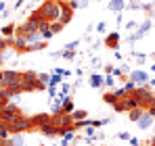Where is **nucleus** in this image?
<instances>
[{"label":"nucleus","mask_w":155,"mask_h":146,"mask_svg":"<svg viewBox=\"0 0 155 146\" xmlns=\"http://www.w3.org/2000/svg\"><path fill=\"white\" fill-rule=\"evenodd\" d=\"M151 71H155V63H153V65H151Z\"/></svg>","instance_id":"nucleus-46"},{"label":"nucleus","mask_w":155,"mask_h":146,"mask_svg":"<svg viewBox=\"0 0 155 146\" xmlns=\"http://www.w3.org/2000/svg\"><path fill=\"white\" fill-rule=\"evenodd\" d=\"M61 138H63L61 140V146H69V142H74V138H76V132H65Z\"/></svg>","instance_id":"nucleus-20"},{"label":"nucleus","mask_w":155,"mask_h":146,"mask_svg":"<svg viewBox=\"0 0 155 146\" xmlns=\"http://www.w3.org/2000/svg\"><path fill=\"white\" fill-rule=\"evenodd\" d=\"M117 138H120V140H126V142H128V140L132 138V136H130L128 132H120V134H117Z\"/></svg>","instance_id":"nucleus-35"},{"label":"nucleus","mask_w":155,"mask_h":146,"mask_svg":"<svg viewBox=\"0 0 155 146\" xmlns=\"http://www.w3.org/2000/svg\"><path fill=\"white\" fill-rule=\"evenodd\" d=\"M149 146H155V136H153V140H151V142H149Z\"/></svg>","instance_id":"nucleus-45"},{"label":"nucleus","mask_w":155,"mask_h":146,"mask_svg":"<svg viewBox=\"0 0 155 146\" xmlns=\"http://www.w3.org/2000/svg\"><path fill=\"white\" fill-rule=\"evenodd\" d=\"M46 90H48V96H51V98H57V96H59V94H57V86H48Z\"/></svg>","instance_id":"nucleus-33"},{"label":"nucleus","mask_w":155,"mask_h":146,"mask_svg":"<svg viewBox=\"0 0 155 146\" xmlns=\"http://www.w3.org/2000/svg\"><path fill=\"white\" fill-rule=\"evenodd\" d=\"M105 29H107V25H105L103 21H99V23H97V31H99V33H105Z\"/></svg>","instance_id":"nucleus-36"},{"label":"nucleus","mask_w":155,"mask_h":146,"mask_svg":"<svg viewBox=\"0 0 155 146\" xmlns=\"http://www.w3.org/2000/svg\"><path fill=\"white\" fill-rule=\"evenodd\" d=\"M4 11H6V4H4V2L0 0V13H4Z\"/></svg>","instance_id":"nucleus-41"},{"label":"nucleus","mask_w":155,"mask_h":146,"mask_svg":"<svg viewBox=\"0 0 155 146\" xmlns=\"http://www.w3.org/2000/svg\"><path fill=\"white\" fill-rule=\"evenodd\" d=\"M38 79H40L44 86H48V84H51V73H38Z\"/></svg>","instance_id":"nucleus-29"},{"label":"nucleus","mask_w":155,"mask_h":146,"mask_svg":"<svg viewBox=\"0 0 155 146\" xmlns=\"http://www.w3.org/2000/svg\"><path fill=\"white\" fill-rule=\"evenodd\" d=\"M128 2H130V0H128Z\"/></svg>","instance_id":"nucleus-49"},{"label":"nucleus","mask_w":155,"mask_h":146,"mask_svg":"<svg viewBox=\"0 0 155 146\" xmlns=\"http://www.w3.org/2000/svg\"><path fill=\"white\" fill-rule=\"evenodd\" d=\"M8 142L11 146H23V134H11Z\"/></svg>","instance_id":"nucleus-18"},{"label":"nucleus","mask_w":155,"mask_h":146,"mask_svg":"<svg viewBox=\"0 0 155 146\" xmlns=\"http://www.w3.org/2000/svg\"><path fill=\"white\" fill-rule=\"evenodd\" d=\"M153 121H155V119L147 113V111H145V113H143V117L136 121V125H138L140 129H145V132H147V129H151V127H153Z\"/></svg>","instance_id":"nucleus-9"},{"label":"nucleus","mask_w":155,"mask_h":146,"mask_svg":"<svg viewBox=\"0 0 155 146\" xmlns=\"http://www.w3.org/2000/svg\"><path fill=\"white\" fill-rule=\"evenodd\" d=\"M143 113H145V109H140V106H138V109H132V111H128V119L132 123H136L140 117H143Z\"/></svg>","instance_id":"nucleus-15"},{"label":"nucleus","mask_w":155,"mask_h":146,"mask_svg":"<svg viewBox=\"0 0 155 146\" xmlns=\"http://www.w3.org/2000/svg\"><path fill=\"white\" fill-rule=\"evenodd\" d=\"M113 52H115V61H122V59H124V56H122V52H120V50H113Z\"/></svg>","instance_id":"nucleus-39"},{"label":"nucleus","mask_w":155,"mask_h":146,"mask_svg":"<svg viewBox=\"0 0 155 146\" xmlns=\"http://www.w3.org/2000/svg\"><path fill=\"white\" fill-rule=\"evenodd\" d=\"M136 27H138V25H136V21H128V23H126V29H128V31H132V29L136 31Z\"/></svg>","instance_id":"nucleus-37"},{"label":"nucleus","mask_w":155,"mask_h":146,"mask_svg":"<svg viewBox=\"0 0 155 146\" xmlns=\"http://www.w3.org/2000/svg\"><path fill=\"white\" fill-rule=\"evenodd\" d=\"M0 138H2V140H8V138H11V132H8V127H6L4 121H0Z\"/></svg>","instance_id":"nucleus-23"},{"label":"nucleus","mask_w":155,"mask_h":146,"mask_svg":"<svg viewBox=\"0 0 155 146\" xmlns=\"http://www.w3.org/2000/svg\"><path fill=\"white\" fill-rule=\"evenodd\" d=\"M124 90H126V92H128V94H132V92H134V90H136V84H134V81H132V79H130V81H126V86H124Z\"/></svg>","instance_id":"nucleus-31"},{"label":"nucleus","mask_w":155,"mask_h":146,"mask_svg":"<svg viewBox=\"0 0 155 146\" xmlns=\"http://www.w3.org/2000/svg\"><path fill=\"white\" fill-rule=\"evenodd\" d=\"M136 40H138V36H136V31H130V36H128V40H126V42H128L130 46H132V44H134Z\"/></svg>","instance_id":"nucleus-32"},{"label":"nucleus","mask_w":155,"mask_h":146,"mask_svg":"<svg viewBox=\"0 0 155 146\" xmlns=\"http://www.w3.org/2000/svg\"><path fill=\"white\" fill-rule=\"evenodd\" d=\"M140 104H138V100L132 96V94H128L126 98H120L115 104H113V111L115 113H128V111H132V109H138Z\"/></svg>","instance_id":"nucleus-5"},{"label":"nucleus","mask_w":155,"mask_h":146,"mask_svg":"<svg viewBox=\"0 0 155 146\" xmlns=\"http://www.w3.org/2000/svg\"><path fill=\"white\" fill-rule=\"evenodd\" d=\"M17 84H23V71H13V69L2 71V86L0 88H11Z\"/></svg>","instance_id":"nucleus-4"},{"label":"nucleus","mask_w":155,"mask_h":146,"mask_svg":"<svg viewBox=\"0 0 155 146\" xmlns=\"http://www.w3.org/2000/svg\"><path fill=\"white\" fill-rule=\"evenodd\" d=\"M92 67H99V69H101V61H99V59H92Z\"/></svg>","instance_id":"nucleus-40"},{"label":"nucleus","mask_w":155,"mask_h":146,"mask_svg":"<svg viewBox=\"0 0 155 146\" xmlns=\"http://www.w3.org/2000/svg\"><path fill=\"white\" fill-rule=\"evenodd\" d=\"M103 146H107V144H103Z\"/></svg>","instance_id":"nucleus-48"},{"label":"nucleus","mask_w":155,"mask_h":146,"mask_svg":"<svg viewBox=\"0 0 155 146\" xmlns=\"http://www.w3.org/2000/svg\"><path fill=\"white\" fill-rule=\"evenodd\" d=\"M38 31H40V36H42V38H44L46 42H51L52 36H54V31H52V27H51V23H48V21L40 25V29H38Z\"/></svg>","instance_id":"nucleus-12"},{"label":"nucleus","mask_w":155,"mask_h":146,"mask_svg":"<svg viewBox=\"0 0 155 146\" xmlns=\"http://www.w3.org/2000/svg\"><path fill=\"white\" fill-rule=\"evenodd\" d=\"M105 46L111 48V50H117V46H120V33H117V31L107 33V38H105Z\"/></svg>","instance_id":"nucleus-8"},{"label":"nucleus","mask_w":155,"mask_h":146,"mask_svg":"<svg viewBox=\"0 0 155 146\" xmlns=\"http://www.w3.org/2000/svg\"><path fill=\"white\" fill-rule=\"evenodd\" d=\"M151 27H153V23H151V21L147 19L145 23H140L138 27H136V36H138V38H143V36H145V33H147V31H149Z\"/></svg>","instance_id":"nucleus-14"},{"label":"nucleus","mask_w":155,"mask_h":146,"mask_svg":"<svg viewBox=\"0 0 155 146\" xmlns=\"http://www.w3.org/2000/svg\"><path fill=\"white\" fill-rule=\"evenodd\" d=\"M0 36H4V38H13V36H15V25H4L2 31H0Z\"/></svg>","instance_id":"nucleus-21"},{"label":"nucleus","mask_w":155,"mask_h":146,"mask_svg":"<svg viewBox=\"0 0 155 146\" xmlns=\"http://www.w3.org/2000/svg\"><path fill=\"white\" fill-rule=\"evenodd\" d=\"M59 90H61V92H59V96H57V98H67V96H69V92H71V86H69L67 81H63V84L59 86Z\"/></svg>","instance_id":"nucleus-16"},{"label":"nucleus","mask_w":155,"mask_h":146,"mask_svg":"<svg viewBox=\"0 0 155 146\" xmlns=\"http://www.w3.org/2000/svg\"><path fill=\"white\" fill-rule=\"evenodd\" d=\"M46 138H54V136H59V127L57 125H52V121H48V123H44V125H40L38 127Z\"/></svg>","instance_id":"nucleus-7"},{"label":"nucleus","mask_w":155,"mask_h":146,"mask_svg":"<svg viewBox=\"0 0 155 146\" xmlns=\"http://www.w3.org/2000/svg\"><path fill=\"white\" fill-rule=\"evenodd\" d=\"M71 119H74V121H84V119H88V113H86L84 109H82V111L76 109V111L71 113Z\"/></svg>","instance_id":"nucleus-17"},{"label":"nucleus","mask_w":155,"mask_h":146,"mask_svg":"<svg viewBox=\"0 0 155 146\" xmlns=\"http://www.w3.org/2000/svg\"><path fill=\"white\" fill-rule=\"evenodd\" d=\"M132 96L138 100L140 109H147V106L151 104V100H153V88H151L149 84H145V86H136V90L132 92Z\"/></svg>","instance_id":"nucleus-2"},{"label":"nucleus","mask_w":155,"mask_h":146,"mask_svg":"<svg viewBox=\"0 0 155 146\" xmlns=\"http://www.w3.org/2000/svg\"><path fill=\"white\" fill-rule=\"evenodd\" d=\"M126 8H132V11H138V8H143V4H140L138 0H130L128 4H126Z\"/></svg>","instance_id":"nucleus-30"},{"label":"nucleus","mask_w":155,"mask_h":146,"mask_svg":"<svg viewBox=\"0 0 155 146\" xmlns=\"http://www.w3.org/2000/svg\"><path fill=\"white\" fill-rule=\"evenodd\" d=\"M82 134H84L86 138H92V136H97V127H92V125H88V127H82Z\"/></svg>","instance_id":"nucleus-24"},{"label":"nucleus","mask_w":155,"mask_h":146,"mask_svg":"<svg viewBox=\"0 0 155 146\" xmlns=\"http://www.w3.org/2000/svg\"><path fill=\"white\" fill-rule=\"evenodd\" d=\"M61 111H63V113H67V115H71V113L76 111V106H74V100H71V96L63 98V104H61Z\"/></svg>","instance_id":"nucleus-13"},{"label":"nucleus","mask_w":155,"mask_h":146,"mask_svg":"<svg viewBox=\"0 0 155 146\" xmlns=\"http://www.w3.org/2000/svg\"><path fill=\"white\" fill-rule=\"evenodd\" d=\"M149 86H151V88H155V77H151V79H149Z\"/></svg>","instance_id":"nucleus-43"},{"label":"nucleus","mask_w":155,"mask_h":146,"mask_svg":"<svg viewBox=\"0 0 155 146\" xmlns=\"http://www.w3.org/2000/svg\"><path fill=\"white\" fill-rule=\"evenodd\" d=\"M78 46H80V40H74V42H69V44H67L65 48H67V50H76Z\"/></svg>","instance_id":"nucleus-34"},{"label":"nucleus","mask_w":155,"mask_h":146,"mask_svg":"<svg viewBox=\"0 0 155 146\" xmlns=\"http://www.w3.org/2000/svg\"><path fill=\"white\" fill-rule=\"evenodd\" d=\"M61 84H63V77H61V75L51 73V84H48V86H61Z\"/></svg>","instance_id":"nucleus-27"},{"label":"nucleus","mask_w":155,"mask_h":146,"mask_svg":"<svg viewBox=\"0 0 155 146\" xmlns=\"http://www.w3.org/2000/svg\"><path fill=\"white\" fill-rule=\"evenodd\" d=\"M128 77L136 84V86H145V84H149V79H151V77H149V73L145 71V69H136V71L130 73Z\"/></svg>","instance_id":"nucleus-6"},{"label":"nucleus","mask_w":155,"mask_h":146,"mask_svg":"<svg viewBox=\"0 0 155 146\" xmlns=\"http://www.w3.org/2000/svg\"><path fill=\"white\" fill-rule=\"evenodd\" d=\"M128 144L130 146H140V142H138V138H134V136H132V138L128 140Z\"/></svg>","instance_id":"nucleus-38"},{"label":"nucleus","mask_w":155,"mask_h":146,"mask_svg":"<svg viewBox=\"0 0 155 146\" xmlns=\"http://www.w3.org/2000/svg\"><path fill=\"white\" fill-rule=\"evenodd\" d=\"M63 2H74V0H63Z\"/></svg>","instance_id":"nucleus-47"},{"label":"nucleus","mask_w":155,"mask_h":146,"mask_svg":"<svg viewBox=\"0 0 155 146\" xmlns=\"http://www.w3.org/2000/svg\"><path fill=\"white\" fill-rule=\"evenodd\" d=\"M88 84L94 88V90H99V88H105V77L101 73H90V77H88Z\"/></svg>","instance_id":"nucleus-10"},{"label":"nucleus","mask_w":155,"mask_h":146,"mask_svg":"<svg viewBox=\"0 0 155 146\" xmlns=\"http://www.w3.org/2000/svg\"><path fill=\"white\" fill-rule=\"evenodd\" d=\"M103 100L107 102V104H111V106H113V104L117 102V98H115V94H113V92H107V94L103 96Z\"/></svg>","instance_id":"nucleus-26"},{"label":"nucleus","mask_w":155,"mask_h":146,"mask_svg":"<svg viewBox=\"0 0 155 146\" xmlns=\"http://www.w3.org/2000/svg\"><path fill=\"white\" fill-rule=\"evenodd\" d=\"M52 73H54V75H61L63 79H67V77L71 75V71H69V69H63V67H54V69H52Z\"/></svg>","instance_id":"nucleus-22"},{"label":"nucleus","mask_w":155,"mask_h":146,"mask_svg":"<svg viewBox=\"0 0 155 146\" xmlns=\"http://www.w3.org/2000/svg\"><path fill=\"white\" fill-rule=\"evenodd\" d=\"M76 56H78L76 50H67V48L61 50V59H65V61H76Z\"/></svg>","instance_id":"nucleus-19"},{"label":"nucleus","mask_w":155,"mask_h":146,"mask_svg":"<svg viewBox=\"0 0 155 146\" xmlns=\"http://www.w3.org/2000/svg\"><path fill=\"white\" fill-rule=\"evenodd\" d=\"M8 146H11V144H8Z\"/></svg>","instance_id":"nucleus-50"},{"label":"nucleus","mask_w":155,"mask_h":146,"mask_svg":"<svg viewBox=\"0 0 155 146\" xmlns=\"http://www.w3.org/2000/svg\"><path fill=\"white\" fill-rule=\"evenodd\" d=\"M21 4H23V0H17L15 2V8H21Z\"/></svg>","instance_id":"nucleus-42"},{"label":"nucleus","mask_w":155,"mask_h":146,"mask_svg":"<svg viewBox=\"0 0 155 146\" xmlns=\"http://www.w3.org/2000/svg\"><path fill=\"white\" fill-rule=\"evenodd\" d=\"M132 56H134V61H136L138 65H145V63H147V54H143V52H134Z\"/></svg>","instance_id":"nucleus-25"},{"label":"nucleus","mask_w":155,"mask_h":146,"mask_svg":"<svg viewBox=\"0 0 155 146\" xmlns=\"http://www.w3.org/2000/svg\"><path fill=\"white\" fill-rule=\"evenodd\" d=\"M149 106H153V109H155V94H153V100H151V104H149Z\"/></svg>","instance_id":"nucleus-44"},{"label":"nucleus","mask_w":155,"mask_h":146,"mask_svg":"<svg viewBox=\"0 0 155 146\" xmlns=\"http://www.w3.org/2000/svg\"><path fill=\"white\" fill-rule=\"evenodd\" d=\"M113 86H115V75L107 73V77H105V88H113Z\"/></svg>","instance_id":"nucleus-28"},{"label":"nucleus","mask_w":155,"mask_h":146,"mask_svg":"<svg viewBox=\"0 0 155 146\" xmlns=\"http://www.w3.org/2000/svg\"><path fill=\"white\" fill-rule=\"evenodd\" d=\"M61 11H63V0H44L42 6L38 8V13L42 15L44 21H59L61 19Z\"/></svg>","instance_id":"nucleus-1"},{"label":"nucleus","mask_w":155,"mask_h":146,"mask_svg":"<svg viewBox=\"0 0 155 146\" xmlns=\"http://www.w3.org/2000/svg\"><path fill=\"white\" fill-rule=\"evenodd\" d=\"M6 127H8V132L11 134H23L27 129H34V121H31V117H19V119H15L13 123H6Z\"/></svg>","instance_id":"nucleus-3"},{"label":"nucleus","mask_w":155,"mask_h":146,"mask_svg":"<svg viewBox=\"0 0 155 146\" xmlns=\"http://www.w3.org/2000/svg\"><path fill=\"white\" fill-rule=\"evenodd\" d=\"M107 8L111 11V13H122L124 8H126V0H109V4H107Z\"/></svg>","instance_id":"nucleus-11"}]
</instances>
